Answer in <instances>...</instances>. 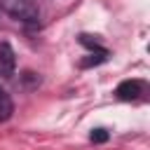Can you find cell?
Wrapping results in <instances>:
<instances>
[{
	"label": "cell",
	"instance_id": "cell-1",
	"mask_svg": "<svg viewBox=\"0 0 150 150\" xmlns=\"http://www.w3.org/2000/svg\"><path fill=\"white\" fill-rule=\"evenodd\" d=\"M2 9L16 19V21H26V23H35L40 16V9L33 0H2Z\"/></svg>",
	"mask_w": 150,
	"mask_h": 150
},
{
	"label": "cell",
	"instance_id": "cell-2",
	"mask_svg": "<svg viewBox=\"0 0 150 150\" xmlns=\"http://www.w3.org/2000/svg\"><path fill=\"white\" fill-rule=\"evenodd\" d=\"M14 68H16L14 49L7 42H2L0 45V77H12L14 75Z\"/></svg>",
	"mask_w": 150,
	"mask_h": 150
},
{
	"label": "cell",
	"instance_id": "cell-3",
	"mask_svg": "<svg viewBox=\"0 0 150 150\" xmlns=\"http://www.w3.org/2000/svg\"><path fill=\"white\" fill-rule=\"evenodd\" d=\"M141 91H143V84H141L138 80H124V82H120L117 89H115V94H117L120 101H134V98L141 96Z\"/></svg>",
	"mask_w": 150,
	"mask_h": 150
},
{
	"label": "cell",
	"instance_id": "cell-4",
	"mask_svg": "<svg viewBox=\"0 0 150 150\" xmlns=\"http://www.w3.org/2000/svg\"><path fill=\"white\" fill-rule=\"evenodd\" d=\"M12 112H14V103H12L9 94L0 89V122H7L12 117Z\"/></svg>",
	"mask_w": 150,
	"mask_h": 150
},
{
	"label": "cell",
	"instance_id": "cell-5",
	"mask_svg": "<svg viewBox=\"0 0 150 150\" xmlns=\"http://www.w3.org/2000/svg\"><path fill=\"white\" fill-rule=\"evenodd\" d=\"M108 59V52H96V54H89V59H84L80 66L82 68H89V66H98V63H103Z\"/></svg>",
	"mask_w": 150,
	"mask_h": 150
},
{
	"label": "cell",
	"instance_id": "cell-6",
	"mask_svg": "<svg viewBox=\"0 0 150 150\" xmlns=\"http://www.w3.org/2000/svg\"><path fill=\"white\" fill-rule=\"evenodd\" d=\"M89 138H91L94 143H105V141H108V131H105V129H94Z\"/></svg>",
	"mask_w": 150,
	"mask_h": 150
}]
</instances>
